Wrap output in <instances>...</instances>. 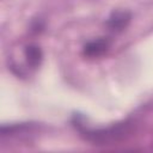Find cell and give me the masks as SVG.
<instances>
[{"mask_svg":"<svg viewBox=\"0 0 153 153\" xmlns=\"http://www.w3.org/2000/svg\"><path fill=\"white\" fill-rule=\"evenodd\" d=\"M73 124L85 140L99 146L114 145L116 142H120L127 139L133 131V122L130 121L118 122L103 128H91L86 126L84 117L74 115Z\"/></svg>","mask_w":153,"mask_h":153,"instance_id":"obj_1","label":"cell"},{"mask_svg":"<svg viewBox=\"0 0 153 153\" xmlns=\"http://www.w3.org/2000/svg\"><path fill=\"white\" fill-rule=\"evenodd\" d=\"M24 56H25L26 63L33 69L38 68L43 61V53H42L41 47L33 43L27 44L24 48Z\"/></svg>","mask_w":153,"mask_h":153,"instance_id":"obj_4","label":"cell"},{"mask_svg":"<svg viewBox=\"0 0 153 153\" xmlns=\"http://www.w3.org/2000/svg\"><path fill=\"white\" fill-rule=\"evenodd\" d=\"M110 48V39L106 37H99L92 41H88L84 48H82V54L86 57L94 59L104 55Z\"/></svg>","mask_w":153,"mask_h":153,"instance_id":"obj_3","label":"cell"},{"mask_svg":"<svg viewBox=\"0 0 153 153\" xmlns=\"http://www.w3.org/2000/svg\"><path fill=\"white\" fill-rule=\"evenodd\" d=\"M131 20V14L124 10H116L112 11L106 19V26L112 32H122L128 27Z\"/></svg>","mask_w":153,"mask_h":153,"instance_id":"obj_2","label":"cell"},{"mask_svg":"<svg viewBox=\"0 0 153 153\" xmlns=\"http://www.w3.org/2000/svg\"><path fill=\"white\" fill-rule=\"evenodd\" d=\"M36 128L33 123H17V124H10V126H2L1 127V136L6 135H18V134H25L30 133Z\"/></svg>","mask_w":153,"mask_h":153,"instance_id":"obj_5","label":"cell"}]
</instances>
